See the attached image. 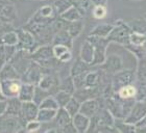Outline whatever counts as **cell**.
<instances>
[{
	"mask_svg": "<svg viewBox=\"0 0 146 133\" xmlns=\"http://www.w3.org/2000/svg\"><path fill=\"white\" fill-rule=\"evenodd\" d=\"M135 101V99H121L114 94L112 97L104 98V105L115 119H125L131 112Z\"/></svg>",
	"mask_w": 146,
	"mask_h": 133,
	"instance_id": "obj_1",
	"label": "cell"
},
{
	"mask_svg": "<svg viewBox=\"0 0 146 133\" xmlns=\"http://www.w3.org/2000/svg\"><path fill=\"white\" fill-rule=\"evenodd\" d=\"M113 25H114V27L108 36V41L110 43H115V44L121 45L123 47L128 45L131 30L127 22H125L122 19H118L114 22Z\"/></svg>",
	"mask_w": 146,
	"mask_h": 133,
	"instance_id": "obj_2",
	"label": "cell"
},
{
	"mask_svg": "<svg viewBox=\"0 0 146 133\" xmlns=\"http://www.w3.org/2000/svg\"><path fill=\"white\" fill-rule=\"evenodd\" d=\"M92 45L94 46V58L92 61V66H100L107 58V49L110 45V42L106 38H99L89 34L87 39Z\"/></svg>",
	"mask_w": 146,
	"mask_h": 133,
	"instance_id": "obj_3",
	"label": "cell"
},
{
	"mask_svg": "<svg viewBox=\"0 0 146 133\" xmlns=\"http://www.w3.org/2000/svg\"><path fill=\"white\" fill-rule=\"evenodd\" d=\"M24 127L19 115L4 113L0 117V132H24Z\"/></svg>",
	"mask_w": 146,
	"mask_h": 133,
	"instance_id": "obj_4",
	"label": "cell"
},
{
	"mask_svg": "<svg viewBox=\"0 0 146 133\" xmlns=\"http://www.w3.org/2000/svg\"><path fill=\"white\" fill-rule=\"evenodd\" d=\"M136 81V73L131 69H121L112 75V88L114 93L119 88L127 84H131Z\"/></svg>",
	"mask_w": 146,
	"mask_h": 133,
	"instance_id": "obj_5",
	"label": "cell"
},
{
	"mask_svg": "<svg viewBox=\"0 0 146 133\" xmlns=\"http://www.w3.org/2000/svg\"><path fill=\"white\" fill-rule=\"evenodd\" d=\"M18 34V44H17V49L18 50H24L29 53L34 52L36 48V40L35 36L29 30L25 28H20L17 30Z\"/></svg>",
	"mask_w": 146,
	"mask_h": 133,
	"instance_id": "obj_6",
	"label": "cell"
},
{
	"mask_svg": "<svg viewBox=\"0 0 146 133\" xmlns=\"http://www.w3.org/2000/svg\"><path fill=\"white\" fill-rule=\"evenodd\" d=\"M104 107H106L104 97L93 98V99L86 100V101L80 103L79 112L82 113V115H87L88 118H92L93 115H96Z\"/></svg>",
	"mask_w": 146,
	"mask_h": 133,
	"instance_id": "obj_7",
	"label": "cell"
},
{
	"mask_svg": "<svg viewBox=\"0 0 146 133\" xmlns=\"http://www.w3.org/2000/svg\"><path fill=\"white\" fill-rule=\"evenodd\" d=\"M43 71H44V69L41 66V65H39L36 61H31L27 70L21 75L22 82H29V83H34L36 85L38 82L40 81V79L44 75Z\"/></svg>",
	"mask_w": 146,
	"mask_h": 133,
	"instance_id": "obj_8",
	"label": "cell"
},
{
	"mask_svg": "<svg viewBox=\"0 0 146 133\" xmlns=\"http://www.w3.org/2000/svg\"><path fill=\"white\" fill-rule=\"evenodd\" d=\"M99 69L110 75H113L123 69V58L118 54L107 55L106 61L99 66Z\"/></svg>",
	"mask_w": 146,
	"mask_h": 133,
	"instance_id": "obj_9",
	"label": "cell"
},
{
	"mask_svg": "<svg viewBox=\"0 0 146 133\" xmlns=\"http://www.w3.org/2000/svg\"><path fill=\"white\" fill-rule=\"evenodd\" d=\"M21 84V79H3V80H0L1 92L6 99L18 97Z\"/></svg>",
	"mask_w": 146,
	"mask_h": 133,
	"instance_id": "obj_10",
	"label": "cell"
},
{
	"mask_svg": "<svg viewBox=\"0 0 146 133\" xmlns=\"http://www.w3.org/2000/svg\"><path fill=\"white\" fill-rule=\"evenodd\" d=\"M146 115V100L142 101H135L134 105L131 107V112L124 119L127 123L137 125L139 122Z\"/></svg>",
	"mask_w": 146,
	"mask_h": 133,
	"instance_id": "obj_11",
	"label": "cell"
},
{
	"mask_svg": "<svg viewBox=\"0 0 146 133\" xmlns=\"http://www.w3.org/2000/svg\"><path fill=\"white\" fill-rule=\"evenodd\" d=\"M54 58L53 51H52V45H42L36 47L34 50V52L31 53V59L34 61H36L38 64H42L47 61H50Z\"/></svg>",
	"mask_w": 146,
	"mask_h": 133,
	"instance_id": "obj_12",
	"label": "cell"
},
{
	"mask_svg": "<svg viewBox=\"0 0 146 133\" xmlns=\"http://www.w3.org/2000/svg\"><path fill=\"white\" fill-rule=\"evenodd\" d=\"M38 111H39V106L36 105V103L33 101H27V102H22V108L21 112H20V119L21 121L26 125L28 121H33L36 120V115H38Z\"/></svg>",
	"mask_w": 146,
	"mask_h": 133,
	"instance_id": "obj_13",
	"label": "cell"
},
{
	"mask_svg": "<svg viewBox=\"0 0 146 133\" xmlns=\"http://www.w3.org/2000/svg\"><path fill=\"white\" fill-rule=\"evenodd\" d=\"M58 81L56 77L53 75H51L50 73L49 74H46L44 73V75L42 76V78L40 79V81L38 82V86H40L41 88L43 90H45V91H48L50 94H51V92L53 90L58 92Z\"/></svg>",
	"mask_w": 146,
	"mask_h": 133,
	"instance_id": "obj_14",
	"label": "cell"
},
{
	"mask_svg": "<svg viewBox=\"0 0 146 133\" xmlns=\"http://www.w3.org/2000/svg\"><path fill=\"white\" fill-rule=\"evenodd\" d=\"M71 122H72V117L68 113L64 107H60L56 111V115H55L53 121L51 122V124L53 127L58 128V130L60 131L61 128H63Z\"/></svg>",
	"mask_w": 146,
	"mask_h": 133,
	"instance_id": "obj_15",
	"label": "cell"
},
{
	"mask_svg": "<svg viewBox=\"0 0 146 133\" xmlns=\"http://www.w3.org/2000/svg\"><path fill=\"white\" fill-rule=\"evenodd\" d=\"M73 38L69 34L66 29H62L55 33L51 41V45H64L68 48H73Z\"/></svg>",
	"mask_w": 146,
	"mask_h": 133,
	"instance_id": "obj_16",
	"label": "cell"
},
{
	"mask_svg": "<svg viewBox=\"0 0 146 133\" xmlns=\"http://www.w3.org/2000/svg\"><path fill=\"white\" fill-rule=\"evenodd\" d=\"M72 124L74 125L77 133L88 132L89 126H90V118L80 112H77L72 117Z\"/></svg>",
	"mask_w": 146,
	"mask_h": 133,
	"instance_id": "obj_17",
	"label": "cell"
},
{
	"mask_svg": "<svg viewBox=\"0 0 146 133\" xmlns=\"http://www.w3.org/2000/svg\"><path fill=\"white\" fill-rule=\"evenodd\" d=\"M79 58L82 61H85L87 64L91 65L94 58V46L89 42L88 40H86L82 43L80 50H79Z\"/></svg>",
	"mask_w": 146,
	"mask_h": 133,
	"instance_id": "obj_18",
	"label": "cell"
},
{
	"mask_svg": "<svg viewBox=\"0 0 146 133\" xmlns=\"http://www.w3.org/2000/svg\"><path fill=\"white\" fill-rule=\"evenodd\" d=\"M35 88H36V84H34V83L22 82L21 88H20V91H19V94H18V98L21 100L22 102L33 101Z\"/></svg>",
	"mask_w": 146,
	"mask_h": 133,
	"instance_id": "obj_19",
	"label": "cell"
},
{
	"mask_svg": "<svg viewBox=\"0 0 146 133\" xmlns=\"http://www.w3.org/2000/svg\"><path fill=\"white\" fill-rule=\"evenodd\" d=\"M101 80V72L100 70H90L86 74L85 78V88H97L100 84Z\"/></svg>",
	"mask_w": 146,
	"mask_h": 133,
	"instance_id": "obj_20",
	"label": "cell"
},
{
	"mask_svg": "<svg viewBox=\"0 0 146 133\" xmlns=\"http://www.w3.org/2000/svg\"><path fill=\"white\" fill-rule=\"evenodd\" d=\"M3 79H21V75L12 63H6L0 70V80Z\"/></svg>",
	"mask_w": 146,
	"mask_h": 133,
	"instance_id": "obj_21",
	"label": "cell"
},
{
	"mask_svg": "<svg viewBox=\"0 0 146 133\" xmlns=\"http://www.w3.org/2000/svg\"><path fill=\"white\" fill-rule=\"evenodd\" d=\"M91 66H92L91 65L82 61L80 58H77L75 61V63L71 66L70 70H69V75L71 77H74V76L82 74V73H87L88 71L91 70Z\"/></svg>",
	"mask_w": 146,
	"mask_h": 133,
	"instance_id": "obj_22",
	"label": "cell"
},
{
	"mask_svg": "<svg viewBox=\"0 0 146 133\" xmlns=\"http://www.w3.org/2000/svg\"><path fill=\"white\" fill-rule=\"evenodd\" d=\"M84 28H85V22L82 21V19H80L77 21L68 22L67 26H66V30L69 32V34L73 39H76L82 34Z\"/></svg>",
	"mask_w": 146,
	"mask_h": 133,
	"instance_id": "obj_23",
	"label": "cell"
},
{
	"mask_svg": "<svg viewBox=\"0 0 146 133\" xmlns=\"http://www.w3.org/2000/svg\"><path fill=\"white\" fill-rule=\"evenodd\" d=\"M114 25L109 24V23H100L97 24L90 32V36H99V38H106L107 39L110 32L112 31Z\"/></svg>",
	"mask_w": 146,
	"mask_h": 133,
	"instance_id": "obj_24",
	"label": "cell"
},
{
	"mask_svg": "<svg viewBox=\"0 0 146 133\" xmlns=\"http://www.w3.org/2000/svg\"><path fill=\"white\" fill-rule=\"evenodd\" d=\"M114 127L116 128L117 132L121 133H133L136 132V125L127 123L124 119H115Z\"/></svg>",
	"mask_w": 146,
	"mask_h": 133,
	"instance_id": "obj_25",
	"label": "cell"
},
{
	"mask_svg": "<svg viewBox=\"0 0 146 133\" xmlns=\"http://www.w3.org/2000/svg\"><path fill=\"white\" fill-rule=\"evenodd\" d=\"M7 101V108H6L5 113L13 115H19L21 112L22 108V101L18 97L15 98H9L6 99Z\"/></svg>",
	"mask_w": 146,
	"mask_h": 133,
	"instance_id": "obj_26",
	"label": "cell"
},
{
	"mask_svg": "<svg viewBox=\"0 0 146 133\" xmlns=\"http://www.w3.org/2000/svg\"><path fill=\"white\" fill-rule=\"evenodd\" d=\"M58 110L54 109H46V108H39L38 115H36V120H39L42 124H50L55 115H56Z\"/></svg>",
	"mask_w": 146,
	"mask_h": 133,
	"instance_id": "obj_27",
	"label": "cell"
},
{
	"mask_svg": "<svg viewBox=\"0 0 146 133\" xmlns=\"http://www.w3.org/2000/svg\"><path fill=\"white\" fill-rule=\"evenodd\" d=\"M115 94L117 95L119 98L124 99V100L135 99V97H136V86H135L134 83L124 85V86H122L121 88H119Z\"/></svg>",
	"mask_w": 146,
	"mask_h": 133,
	"instance_id": "obj_28",
	"label": "cell"
},
{
	"mask_svg": "<svg viewBox=\"0 0 146 133\" xmlns=\"http://www.w3.org/2000/svg\"><path fill=\"white\" fill-rule=\"evenodd\" d=\"M58 17H61L63 20H65V21H67V22L77 21V20H80V19L84 18L82 14L79 13L78 9L73 5L71 6V7H69L66 12H64L63 14H61Z\"/></svg>",
	"mask_w": 146,
	"mask_h": 133,
	"instance_id": "obj_29",
	"label": "cell"
},
{
	"mask_svg": "<svg viewBox=\"0 0 146 133\" xmlns=\"http://www.w3.org/2000/svg\"><path fill=\"white\" fill-rule=\"evenodd\" d=\"M128 25H129L131 30L133 32L146 34V19L144 17L134 19L133 21L128 22Z\"/></svg>",
	"mask_w": 146,
	"mask_h": 133,
	"instance_id": "obj_30",
	"label": "cell"
},
{
	"mask_svg": "<svg viewBox=\"0 0 146 133\" xmlns=\"http://www.w3.org/2000/svg\"><path fill=\"white\" fill-rule=\"evenodd\" d=\"M136 73V81L146 82V56L137 59V69Z\"/></svg>",
	"mask_w": 146,
	"mask_h": 133,
	"instance_id": "obj_31",
	"label": "cell"
},
{
	"mask_svg": "<svg viewBox=\"0 0 146 133\" xmlns=\"http://www.w3.org/2000/svg\"><path fill=\"white\" fill-rule=\"evenodd\" d=\"M58 90L61 91H65L71 94L73 96L74 92H75V85H74V82H73V78L70 75L66 76L65 78H63L58 83Z\"/></svg>",
	"mask_w": 146,
	"mask_h": 133,
	"instance_id": "obj_32",
	"label": "cell"
},
{
	"mask_svg": "<svg viewBox=\"0 0 146 133\" xmlns=\"http://www.w3.org/2000/svg\"><path fill=\"white\" fill-rule=\"evenodd\" d=\"M0 44L7 46H17L18 44V34L17 31H9L0 38Z\"/></svg>",
	"mask_w": 146,
	"mask_h": 133,
	"instance_id": "obj_33",
	"label": "cell"
},
{
	"mask_svg": "<svg viewBox=\"0 0 146 133\" xmlns=\"http://www.w3.org/2000/svg\"><path fill=\"white\" fill-rule=\"evenodd\" d=\"M39 108H46V109H54V110H58L60 108L58 106V103L56 101V99L54 98L53 95H49L45 99L43 100L42 102L40 103Z\"/></svg>",
	"mask_w": 146,
	"mask_h": 133,
	"instance_id": "obj_34",
	"label": "cell"
},
{
	"mask_svg": "<svg viewBox=\"0 0 146 133\" xmlns=\"http://www.w3.org/2000/svg\"><path fill=\"white\" fill-rule=\"evenodd\" d=\"M36 14H38L40 17L45 19H53L55 18V16H58L55 14L53 5H49V4H46V5H43L42 7H40Z\"/></svg>",
	"mask_w": 146,
	"mask_h": 133,
	"instance_id": "obj_35",
	"label": "cell"
},
{
	"mask_svg": "<svg viewBox=\"0 0 146 133\" xmlns=\"http://www.w3.org/2000/svg\"><path fill=\"white\" fill-rule=\"evenodd\" d=\"M69 1L73 6H75L76 9H78L82 17L87 14V12L90 9V6L92 5L90 0H69Z\"/></svg>",
	"mask_w": 146,
	"mask_h": 133,
	"instance_id": "obj_36",
	"label": "cell"
},
{
	"mask_svg": "<svg viewBox=\"0 0 146 133\" xmlns=\"http://www.w3.org/2000/svg\"><path fill=\"white\" fill-rule=\"evenodd\" d=\"M64 108L67 110V112L71 117H73L74 115H76L77 112H79V108H80V102H79L78 100H76L75 98L73 97L71 98L68 103L66 105L64 106Z\"/></svg>",
	"mask_w": 146,
	"mask_h": 133,
	"instance_id": "obj_37",
	"label": "cell"
},
{
	"mask_svg": "<svg viewBox=\"0 0 146 133\" xmlns=\"http://www.w3.org/2000/svg\"><path fill=\"white\" fill-rule=\"evenodd\" d=\"M125 48L127 49L137 59L146 56V49L143 46H136L133 45V44H128V45L125 46Z\"/></svg>",
	"mask_w": 146,
	"mask_h": 133,
	"instance_id": "obj_38",
	"label": "cell"
},
{
	"mask_svg": "<svg viewBox=\"0 0 146 133\" xmlns=\"http://www.w3.org/2000/svg\"><path fill=\"white\" fill-rule=\"evenodd\" d=\"M135 86H136V101H142L146 99V82L143 81H135Z\"/></svg>",
	"mask_w": 146,
	"mask_h": 133,
	"instance_id": "obj_39",
	"label": "cell"
},
{
	"mask_svg": "<svg viewBox=\"0 0 146 133\" xmlns=\"http://www.w3.org/2000/svg\"><path fill=\"white\" fill-rule=\"evenodd\" d=\"M52 5L54 7L55 14L58 16H60L61 14L66 12L69 7H71L72 4H71V2L69 0H55Z\"/></svg>",
	"mask_w": 146,
	"mask_h": 133,
	"instance_id": "obj_40",
	"label": "cell"
},
{
	"mask_svg": "<svg viewBox=\"0 0 146 133\" xmlns=\"http://www.w3.org/2000/svg\"><path fill=\"white\" fill-rule=\"evenodd\" d=\"M108 16L107 5H93L92 9V17L95 20H102Z\"/></svg>",
	"mask_w": 146,
	"mask_h": 133,
	"instance_id": "obj_41",
	"label": "cell"
},
{
	"mask_svg": "<svg viewBox=\"0 0 146 133\" xmlns=\"http://www.w3.org/2000/svg\"><path fill=\"white\" fill-rule=\"evenodd\" d=\"M53 96H54V98L58 101L60 107H64L68 103V101L72 98V95L71 94H69V93H67V92L65 91H61V90H58Z\"/></svg>",
	"mask_w": 146,
	"mask_h": 133,
	"instance_id": "obj_42",
	"label": "cell"
},
{
	"mask_svg": "<svg viewBox=\"0 0 146 133\" xmlns=\"http://www.w3.org/2000/svg\"><path fill=\"white\" fill-rule=\"evenodd\" d=\"M49 95H51V94H50L48 91H45V90L41 88L40 86L36 85V88H35V93H34V98H33V102H35L36 105L39 106L40 103L42 102L43 100L45 99L47 96H49Z\"/></svg>",
	"mask_w": 146,
	"mask_h": 133,
	"instance_id": "obj_43",
	"label": "cell"
},
{
	"mask_svg": "<svg viewBox=\"0 0 146 133\" xmlns=\"http://www.w3.org/2000/svg\"><path fill=\"white\" fill-rule=\"evenodd\" d=\"M145 42H146V34L133 32L131 31V36H129V44H133V45H136V46H143L144 47Z\"/></svg>",
	"mask_w": 146,
	"mask_h": 133,
	"instance_id": "obj_44",
	"label": "cell"
},
{
	"mask_svg": "<svg viewBox=\"0 0 146 133\" xmlns=\"http://www.w3.org/2000/svg\"><path fill=\"white\" fill-rule=\"evenodd\" d=\"M42 128V123L39 120L28 121L24 127V132H38Z\"/></svg>",
	"mask_w": 146,
	"mask_h": 133,
	"instance_id": "obj_45",
	"label": "cell"
},
{
	"mask_svg": "<svg viewBox=\"0 0 146 133\" xmlns=\"http://www.w3.org/2000/svg\"><path fill=\"white\" fill-rule=\"evenodd\" d=\"M68 50H72V49L68 48L66 46L64 45H52V51H53V55H54V57L56 59L61 57L62 55L66 53Z\"/></svg>",
	"mask_w": 146,
	"mask_h": 133,
	"instance_id": "obj_46",
	"label": "cell"
},
{
	"mask_svg": "<svg viewBox=\"0 0 146 133\" xmlns=\"http://www.w3.org/2000/svg\"><path fill=\"white\" fill-rule=\"evenodd\" d=\"M87 73H82V74H79V75H76V76H74V77H72L76 90H77V88H85V78H86V74H87Z\"/></svg>",
	"mask_w": 146,
	"mask_h": 133,
	"instance_id": "obj_47",
	"label": "cell"
},
{
	"mask_svg": "<svg viewBox=\"0 0 146 133\" xmlns=\"http://www.w3.org/2000/svg\"><path fill=\"white\" fill-rule=\"evenodd\" d=\"M72 58H73L72 50H68L66 53H64L61 57L58 58V61H60V63H62V64H67V63H70Z\"/></svg>",
	"mask_w": 146,
	"mask_h": 133,
	"instance_id": "obj_48",
	"label": "cell"
},
{
	"mask_svg": "<svg viewBox=\"0 0 146 133\" xmlns=\"http://www.w3.org/2000/svg\"><path fill=\"white\" fill-rule=\"evenodd\" d=\"M58 132H63V133H77V131H76L75 127H74V125H73L72 122H71V123L67 124L66 126H64L63 128H61Z\"/></svg>",
	"mask_w": 146,
	"mask_h": 133,
	"instance_id": "obj_49",
	"label": "cell"
},
{
	"mask_svg": "<svg viewBox=\"0 0 146 133\" xmlns=\"http://www.w3.org/2000/svg\"><path fill=\"white\" fill-rule=\"evenodd\" d=\"M6 108H7V101H6V99L0 100V117L5 113Z\"/></svg>",
	"mask_w": 146,
	"mask_h": 133,
	"instance_id": "obj_50",
	"label": "cell"
},
{
	"mask_svg": "<svg viewBox=\"0 0 146 133\" xmlns=\"http://www.w3.org/2000/svg\"><path fill=\"white\" fill-rule=\"evenodd\" d=\"M93 5H107L108 0H90Z\"/></svg>",
	"mask_w": 146,
	"mask_h": 133,
	"instance_id": "obj_51",
	"label": "cell"
},
{
	"mask_svg": "<svg viewBox=\"0 0 146 133\" xmlns=\"http://www.w3.org/2000/svg\"><path fill=\"white\" fill-rule=\"evenodd\" d=\"M141 126H146V115L136 125V127H141Z\"/></svg>",
	"mask_w": 146,
	"mask_h": 133,
	"instance_id": "obj_52",
	"label": "cell"
},
{
	"mask_svg": "<svg viewBox=\"0 0 146 133\" xmlns=\"http://www.w3.org/2000/svg\"><path fill=\"white\" fill-rule=\"evenodd\" d=\"M4 99H6V98L3 96L2 92H1V86H0V100H4Z\"/></svg>",
	"mask_w": 146,
	"mask_h": 133,
	"instance_id": "obj_53",
	"label": "cell"
},
{
	"mask_svg": "<svg viewBox=\"0 0 146 133\" xmlns=\"http://www.w3.org/2000/svg\"><path fill=\"white\" fill-rule=\"evenodd\" d=\"M143 17H144V18L146 19V13H145V14H144V15H143Z\"/></svg>",
	"mask_w": 146,
	"mask_h": 133,
	"instance_id": "obj_54",
	"label": "cell"
},
{
	"mask_svg": "<svg viewBox=\"0 0 146 133\" xmlns=\"http://www.w3.org/2000/svg\"><path fill=\"white\" fill-rule=\"evenodd\" d=\"M131 1H140V0H131Z\"/></svg>",
	"mask_w": 146,
	"mask_h": 133,
	"instance_id": "obj_55",
	"label": "cell"
}]
</instances>
